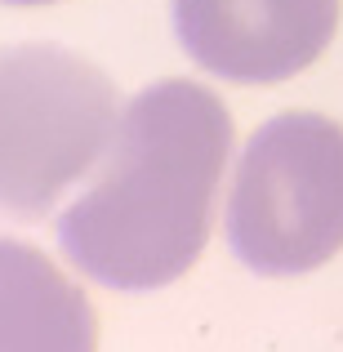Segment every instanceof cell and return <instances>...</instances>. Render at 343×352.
I'll list each match as a JSON object with an SVG mask.
<instances>
[{
	"mask_svg": "<svg viewBox=\"0 0 343 352\" xmlns=\"http://www.w3.org/2000/svg\"><path fill=\"white\" fill-rule=\"evenodd\" d=\"M0 5H23L27 9V5H54V0H0Z\"/></svg>",
	"mask_w": 343,
	"mask_h": 352,
	"instance_id": "obj_6",
	"label": "cell"
},
{
	"mask_svg": "<svg viewBox=\"0 0 343 352\" xmlns=\"http://www.w3.org/2000/svg\"><path fill=\"white\" fill-rule=\"evenodd\" d=\"M228 245L258 276H299L343 245V125L272 116L245 138L228 192Z\"/></svg>",
	"mask_w": 343,
	"mask_h": 352,
	"instance_id": "obj_3",
	"label": "cell"
},
{
	"mask_svg": "<svg viewBox=\"0 0 343 352\" xmlns=\"http://www.w3.org/2000/svg\"><path fill=\"white\" fill-rule=\"evenodd\" d=\"M339 0H174V36L197 67L236 85L290 80L326 54Z\"/></svg>",
	"mask_w": 343,
	"mask_h": 352,
	"instance_id": "obj_4",
	"label": "cell"
},
{
	"mask_svg": "<svg viewBox=\"0 0 343 352\" xmlns=\"http://www.w3.org/2000/svg\"><path fill=\"white\" fill-rule=\"evenodd\" d=\"M85 290L49 254L0 236V352H94Z\"/></svg>",
	"mask_w": 343,
	"mask_h": 352,
	"instance_id": "obj_5",
	"label": "cell"
},
{
	"mask_svg": "<svg viewBox=\"0 0 343 352\" xmlns=\"http://www.w3.org/2000/svg\"><path fill=\"white\" fill-rule=\"evenodd\" d=\"M232 156V116L197 80H156L120 107L89 183L63 206L58 245L107 290H161L201 258Z\"/></svg>",
	"mask_w": 343,
	"mask_h": 352,
	"instance_id": "obj_1",
	"label": "cell"
},
{
	"mask_svg": "<svg viewBox=\"0 0 343 352\" xmlns=\"http://www.w3.org/2000/svg\"><path fill=\"white\" fill-rule=\"evenodd\" d=\"M120 107L112 80L63 45L0 50V214L36 223L89 183Z\"/></svg>",
	"mask_w": 343,
	"mask_h": 352,
	"instance_id": "obj_2",
	"label": "cell"
}]
</instances>
